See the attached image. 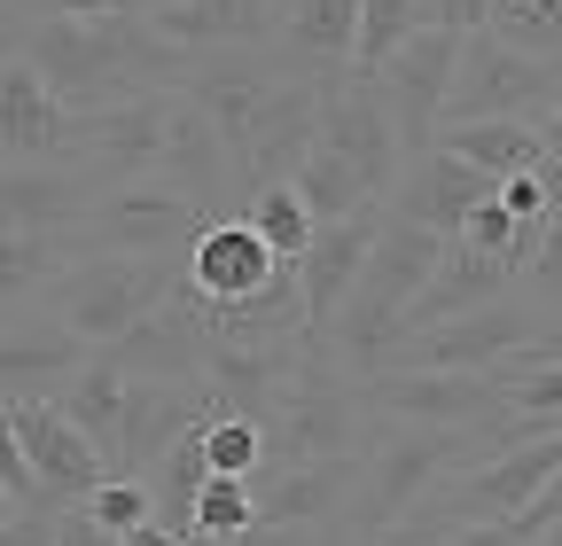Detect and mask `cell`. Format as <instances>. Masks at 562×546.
Wrapping results in <instances>:
<instances>
[{"label": "cell", "instance_id": "obj_1", "mask_svg": "<svg viewBox=\"0 0 562 546\" xmlns=\"http://www.w3.org/2000/svg\"><path fill=\"white\" fill-rule=\"evenodd\" d=\"M180 289H188V258H79L70 273H55L32 305L55 312L70 335H87L94 352H117L125 335L149 328Z\"/></svg>", "mask_w": 562, "mask_h": 546}, {"label": "cell", "instance_id": "obj_2", "mask_svg": "<svg viewBox=\"0 0 562 546\" xmlns=\"http://www.w3.org/2000/svg\"><path fill=\"white\" fill-rule=\"evenodd\" d=\"M501 445H492L484 430H414V422H383L375 453H368V476H360V500H351V531H360L368 546L383 531H398L406 515H422V500H430L446 476L492 460Z\"/></svg>", "mask_w": 562, "mask_h": 546}, {"label": "cell", "instance_id": "obj_3", "mask_svg": "<svg viewBox=\"0 0 562 546\" xmlns=\"http://www.w3.org/2000/svg\"><path fill=\"white\" fill-rule=\"evenodd\" d=\"M266 437H273V460L266 468H297V460H368L383 422L360 383L344 375H305L290 398L266 414Z\"/></svg>", "mask_w": 562, "mask_h": 546}, {"label": "cell", "instance_id": "obj_4", "mask_svg": "<svg viewBox=\"0 0 562 546\" xmlns=\"http://www.w3.org/2000/svg\"><path fill=\"white\" fill-rule=\"evenodd\" d=\"M172 102H180V94H133V102H110V110H79V125H70V149H63V172L94 180L102 195H110V187L157 180V172H165Z\"/></svg>", "mask_w": 562, "mask_h": 546}, {"label": "cell", "instance_id": "obj_5", "mask_svg": "<svg viewBox=\"0 0 562 546\" xmlns=\"http://www.w3.org/2000/svg\"><path fill=\"white\" fill-rule=\"evenodd\" d=\"M554 476H562V430L539 437V445H508V453H492V460L446 476V485L422 500V515L446 523V531H469V523H524Z\"/></svg>", "mask_w": 562, "mask_h": 546}, {"label": "cell", "instance_id": "obj_6", "mask_svg": "<svg viewBox=\"0 0 562 546\" xmlns=\"http://www.w3.org/2000/svg\"><path fill=\"white\" fill-rule=\"evenodd\" d=\"M562 110V62H539L492 32H469V55H461V87H453V110L446 125H484V117H516V125H539Z\"/></svg>", "mask_w": 562, "mask_h": 546}, {"label": "cell", "instance_id": "obj_7", "mask_svg": "<svg viewBox=\"0 0 562 546\" xmlns=\"http://www.w3.org/2000/svg\"><path fill=\"white\" fill-rule=\"evenodd\" d=\"M203 227H220V212H203L172 180H140V187H110L79 235L87 258H188Z\"/></svg>", "mask_w": 562, "mask_h": 546}, {"label": "cell", "instance_id": "obj_8", "mask_svg": "<svg viewBox=\"0 0 562 546\" xmlns=\"http://www.w3.org/2000/svg\"><path fill=\"white\" fill-rule=\"evenodd\" d=\"M461 55H469V32H446V24H422L398 62L375 79L398 133H406V157H430L438 133H446V110H453V87H461Z\"/></svg>", "mask_w": 562, "mask_h": 546}, {"label": "cell", "instance_id": "obj_9", "mask_svg": "<svg viewBox=\"0 0 562 546\" xmlns=\"http://www.w3.org/2000/svg\"><path fill=\"white\" fill-rule=\"evenodd\" d=\"M375 422H414V430H492L508 414V390L492 375H438V367H383L360 383Z\"/></svg>", "mask_w": 562, "mask_h": 546}, {"label": "cell", "instance_id": "obj_10", "mask_svg": "<svg viewBox=\"0 0 562 546\" xmlns=\"http://www.w3.org/2000/svg\"><path fill=\"white\" fill-rule=\"evenodd\" d=\"M0 430H9L16 445H24V460H32V476L63 500V508H87L102 485H110V460H102V445L63 414L55 398H0Z\"/></svg>", "mask_w": 562, "mask_h": 546}, {"label": "cell", "instance_id": "obj_11", "mask_svg": "<svg viewBox=\"0 0 562 546\" xmlns=\"http://www.w3.org/2000/svg\"><path fill=\"white\" fill-rule=\"evenodd\" d=\"M321 149H336L383 203L398 195V180L414 164L406 157V133H398V117H391V102H383L375 79H336L328 87V102H321Z\"/></svg>", "mask_w": 562, "mask_h": 546}, {"label": "cell", "instance_id": "obj_12", "mask_svg": "<svg viewBox=\"0 0 562 546\" xmlns=\"http://www.w3.org/2000/svg\"><path fill=\"white\" fill-rule=\"evenodd\" d=\"M547 320L524 305V297H508V305H484V312H469V320H446V328H430V335H406L398 344V360L391 367H438V375H492V367H508L531 335H539Z\"/></svg>", "mask_w": 562, "mask_h": 546}, {"label": "cell", "instance_id": "obj_13", "mask_svg": "<svg viewBox=\"0 0 562 546\" xmlns=\"http://www.w3.org/2000/svg\"><path fill=\"white\" fill-rule=\"evenodd\" d=\"M220 414H227V406H220V390H211V383H133V398H125V437H117L110 476L149 485V468H157L180 437L211 430Z\"/></svg>", "mask_w": 562, "mask_h": 546}, {"label": "cell", "instance_id": "obj_14", "mask_svg": "<svg viewBox=\"0 0 562 546\" xmlns=\"http://www.w3.org/2000/svg\"><path fill=\"white\" fill-rule=\"evenodd\" d=\"M368 460H297V468H266L258 476V523L266 531H328L360 500Z\"/></svg>", "mask_w": 562, "mask_h": 546}, {"label": "cell", "instance_id": "obj_15", "mask_svg": "<svg viewBox=\"0 0 562 546\" xmlns=\"http://www.w3.org/2000/svg\"><path fill=\"white\" fill-rule=\"evenodd\" d=\"M110 360H117L133 383H211V360H220V344H211V328H203L195 289H180L149 328H133Z\"/></svg>", "mask_w": 562, "mask_h": 546}, {"label": "cell", "instance_id": "obj_16", "mask_svg": "<svg viewBox=\"0 0 562 546\" xmlns=\"http://www.w3.org/2000/svg\"><path fill=\"white\" fill-rule=\"evenodd\" d=\"M492 195H501V180H492V172H476V164L453 157V149H430V157H414V164H406V180H398V195H391V212L453 242Z\"/></svg>", "mask_w": 562, "mask_h": 546}, {"label": "cell", "instance_id": "obj_17", "mask_svg": "<svg viewBox=\"0 0 562 546\" xmlns=\"http://www.w3.org/2000/svg\"><path fill=\"white\" fill-rule=\"evenodd\" d=\"M70 125H79V110H70L24 55H9V71H0V157L9 164H63Z\"/></svg>", "mask_w": 562, "mask_h": 546}, {"label": "cell", "instance_id": "obj_18", "mask_svg": "<svg viewBox=\"0 0 562 546\" xmlns=\"http://www.w3.org/2000/svg\"><path fill=\"white\" fill-rule=\"evenodd\" d=\"M157 180H172L180 195H195L203 212H220V219H243L250 203H243V180H235V157H227V141H220V125H211L188 94L172 102V133H165V172Z\"/></svg>", "mask_w": 562, "mask_h": 546}, {"label": "cell", "instance_id": "obj_19", "mask_svg": "<svg viewBox=\"0 0 562 546\" xmlns=\"http://www.w3.org/2000/svg\"><path fill=\"white\" fill-rule=\"evenodd\" d=\"M383 219H391V203H375V212L344 219V227H321L313 258L297 265V282H305V320H313L321 344H328V328H336L344 297L360 289V273H368V258H375V242H383Z\"/></svg>", "mask_w": 562, "mask_h": 546}, {"label": "cell", "instance_id": "obj_20", "mask_svg": "<svg viewBox=\"0 0 562 546\" xmlns=\"http://www.w3.org/2000/svg\"><path fill=\"white\" fill-rule=\"evenodd\" d=\"M94 360L102 352L87 344V335H70L55 312H40V305L9 312V335H0V383H9V398H40V383H70Z\"/></svg>", "mask_w": 562, "mask_h": 546}, {"label": "cell", "instance_id": "obj_21", "mask_svg": "<svg viewBox=\"0 0 562 546\" xmlns=\"http://www.w3.org/2000/svg\"><path fill=\"white\" fill-rule=\"evenodd\" d=\"M516 282H524V273H516L508 258H484V250H469V242H446L430 289H422L414 312H406V335H430V328L469 320V312H484V305H508Z\"/></svg>", "mask_w": 562, "mask_h": 546}, {"label": "cell", "instance_id": "obj_22", "mask_svg": "<svg viewBox=\"0 0 562 546\" xmlns=\"http://www.w3.org/2000/svg\"><path fill=\"white\" fill-rule=\"evenodd\" d=\"M273 273H281V258L266 250V235H258L250 219L203 227L195 250H188V282H195V297H211V305H243V297L273 289Z\"/></svg>", "mask_w": 562, "mask_h": 546}, {"label": "cell", "instance_id": "obj_23", "mask_svg": "<svg viewBox=\"0 0 562 546\" xmlns=\"http://www.w3.org/2000/svg\"><path fill=\"white\" fill-rule=\"evenodd\" d=\"M102 187L63 172V164H9L0 172V227L9 235H55V227H87Z\"/></svg>", "mask_w": 562, "mask_h": 546}, {"label": "cell", "instance_id": "obj_24", "mask_svg": "<svg viewBox=\"0 0 562 546\" xmlns=\"http://www.w3.org/2000/svg\"><path fill=\"white\" fill-rule=\"evenodd\" d=\"M438 149L469 157L476 172H492V180L508 187V180H524V172L547 164V133L539 125H516V117H484V125H446Z\"/></svg>", "mask_w": 562, "mask_h": 546}, {"label": "cell", "instance_id": "obj_25", "mask_svg": "<svg viewBox=\"0 0 562 546\" xmlns=\"http://www.w3.org/2000/svg\"><path fill=\"white\" fill-rule=\"evenodd\" d=\"M125 398H133V375L102 352L87 375H70V383H63V398H55V406H63V414L79 422L94 445H102V460H117V437H125Z\"/></svg>", "mask_w": 562, "mask_h": 546}, {"label": "cell", "instance_id": "obj_26", "mask_svg": "<svg viewBox=\"0 0 562 546\" xmlns=\"http://www.w3.org/2000/svg\"><path fill=\"white\" fill-rule=\"evenodd\" d=\"M211 445H203V430L195 437H180L157 468H149V500H157V515L172 523V531H195V500H203V485H211Z\"/></svg>", "mask_w": 562, "mask_h": 546}, {"label": "cell", "instance_id": "obj_27", "mask_svg": "<svg viewBox=\"0 0 562 546\" xmlns=\"http://www.w3.org/2000/svg\"><path fill=\"white\" fill-rule=\"evenodd\" d=\"M290 187L313 203V219H321V227H344V219H360V212H375V203H383V195H375L360 172H351L336 149H313V157H305V172H297Z\"/></svg>", "mask_w": 562, "mask_h": 546}, {"label": "cell", "instance_id": "obj_28", "mask_svg": "<svg viewBox=\"0 0 562 546\" xmlns=\"http://www.w3.org/2000/svg\"><path fill=\"white\" fill-rule=\"evenodd\" d=\"M243 219L266 235V250H273L281 265H305L313 242H321V219H313V203H305L297 187H266V195H250Z\"/></svg>", "mask_w": 562, "mask_h": 546}, {"label": "cell", "instance_id": "obj_29", "mask_svg": "<svg viewBox=\"0 0 562 546\" xmlns=\"http://www.w3.org/2000/svg\"><path fill=\"white\" fill-rule=\"evenodd\" d=\"M422 24H430L422 0H360V62H351V79H383Z\"/></svg>", "mask_w": 562, "mask_h": 546}, {"label": "cell", "instance_id": "obj_30", "mask_svg": "<svg viewBox=\"0 0 562 546\" xmlns=\"http://www.w3.org/2000/svg\"><path fill=\"white\" fill-rule=\"evenodd\" d=\"M484 32L539 55V62H562V0H492Z\"/></svg>", "mask_w": 562, "mask_h": 546}, {"label": "cell", "instance_id": "obj_31", "mask_svg": "<svg viewBox=\"0 0 562 546\" xmlns=\"http://www.w3.org/2000/svg\"><path fill=\"white\" fill-rule=\"evenodd\" d=\"M203 445H211V468L220 476H266V460H273V437H266V422H250V414H220L203 430Z\"/></svg>", "mask_w": 562, "mask_h": 546}, {"label": "cell", "instance_id": "obj_32", "mask_svg": "<svg viewBox=\"0 0 562 546\" xmlns=\"http://www.w3.org/2000/svg\"><path fill=\"white\" fill-rule=\"evenodd\" d=\"M258 531V485L250 476H211L195 500V538H243Z\"/></svg>", "mask_w": 562, "mask_h": 546}, {"label": "cell", "instance_id": "obj_33", "mask_svg": "<svg viewBox=\"0 0 562 546\" xmlns=\"http://www.w3.org/2000/svg\"><path fill=\"white\" fill-rule=\"evenodd\" d=\"M524 305L539 320H562V212H547V227H539V250L524 265Z\"/></svg>", "mask_w": 562, "mask_h": 546}, {"label": "cell", "instance_id": "obj_34", "mask_svg": "<svg viewBox=\"0 0 562 546\" xmlns=\"http://www.w3.org/2000/svg\"><path fill=\"white\" fill-rule=\"evenodd\" d=\"M87 515H94L110 538H125L133 523H149V515H157V500H149V485H133V476H110V485L87 500Z\"/></svg>", "mask_w": 562, "mask_h": 546}, {"label": "cell", "instance_id": "obj_35", "mask_svg": "<svg viewBox=\"0 0 562 546\" xmlns=\"http://www.w3.org/2000/svg\"><path fill=\"white\" fill-rule=\"evenodd\" d=\"M63 523H70V508H63V500L16 508V515H0V546H63Z\"/></svg>", "mask_w": 562, "mask_h": 546}, {"label": "cell", "instance_id": "obj_36", "mask_svg": "<svg viewBox=\"0 0 562 546\" xmlns=\"http://www.w3.org/2000/svg\"><path fill=\"white\" fill-rule=\"evenodd\" d=\"M375 546H453V531L446 523H430V515H406L398 531H383Z\"/></svg>", "mask_w": 562, "mask_h": 546}, {"label": "cell", "instance_id": "obj_37", "mask_svg": "<svg viewBox=\"0 0 562 546\" xmlns=\"http://www.w3.org/2000/svg\"><path fill=\"white\" fill-rule=\"evenodd\" d=\"M516 367H562V320H547V328L531 335V344L516 352Z\"/></svg>", "mask_w": 562, "mask_h": 546}, {"label": "cell", "instance_id": "obj_38", "mask_svg": "<svg viewBox=\"0 0 562 546\" xmlns=\"http://www.w3.org/2000/svg\"><path fill=\"white\" fill-rule=\"evenodd\" d=\"M453 546H531L516 523H469V531H453Z\"/></svg>", "mask_w": 562, "mask_h": 546}, {"label": "cell", "instance_id": "obj_39", "mask_svg": "<svg viewBox=\"0 0 562 546\" xmlns=\"http://www.w3.org/2000/svg\"><path fill=\"white\" fill-rule=\"evenodd\" d=\"M117 546H188V531H172L165 515H149V523H133V531H125Z\"/></svg>", "mask_w": 562, "mask_h": 546}, {"label": "cell", "instance_id": "obj_40", "mask_svg": "<svg viewBox=\"0 0 562 546\" xmlns=\"http://www.w3.org/2000/svg\"><path fill=\"white\" fill-rule=\"evenodd\" d=\"M125 0H47V16H117Z\"/></svg>", "mask_w": 562, "mask_h": 546}]
</instances>
